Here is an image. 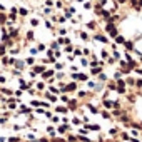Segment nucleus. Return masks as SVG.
<instances>
[{"label":"nucleus","mask_w":142,"mask_h":142,"mask_svg":"<svg viewBox=\"0 0 142 142\" xmlns=\"http://www.w3.org/2000/svg\"><path fill=\"white\" fill-rule=\"evenodd\" d=\"M95 38H97V40H100V42H107V38L102 37V35H95Z\"/></svg>","instance_id":"obj_4"},{"label":"nucleus","mask_w":142,"mask_h":142,"mask_svg":"<svg viewBox=\"0 0 142 142\" xmlns=\"http://www.w3.org/2000/svg\"><path fill=\"white\" fill-rule=\"evenodd\" d=\"M80 37H82L84 40H87V33H85V32H82V33H80Z\"/></svg>","instance_id":"obj_9"},{"label":"nucleus","mask_w":142,"mask_h":142,"mask_svg":"<svg viewBox=\"0 0 142 142\" xmlns=\"http://www.w3.org/2000/svg\"><path fill=\"white\" fill-rule=\"evenodd\" d=\"M38 142H47V139H40V141H38Z\"/></svg>","instance_id":"obj_11"},{"label":"nucleus","mask_w":142,"mask_h":142,"mask_svg":"<svg viewBox=\"0 0 142 142\" xmlns=\"http://www.w3.org/2000/svg\"><path fill=\"white\" fill-rule=\"evenodd\" d=\"M5 20H7V17L3 15V13H0V23H3V22H5Z\"/></svg>","instance_id":"obj_6"},{"label":"nucleus","mask_w":142,"mask_h":142,"mask_svg":"<svg viewBox=\"0 0 142 142\" xmlns=\"http://www.w3.org/2000/svg\"><path fill=\"white\" fill-rule=\"evenodd\" d=\"M27 40H33V32L32 30H28L27 32Z\"/></svg>","instance_id":"obj_3"},{"label":"nucleus","mask_w":142,"mask_h":142,"mask_svg":"<svg viewBox=\"0 0 142 142\" xmlns=\"http://www.w3.org/2000/svg\"><path fill=\"white\" fill-rule=\"evenodd\" d=\"M50 75H52V72H45V74H44V79H49Z\"/></svg>","instance_id":"obj_8"},{"label":"nucleus","mask_w":142,"mask_h":142,"mask_svg":"<svg viewBox=\"0 0 142 142\" xmlns=\"http://www.w3.org/2000/svg\"><path fill=\"white\" fill-rule=\"evenodd\" d=\"M115 40H117V44H124V37H120V35H115Z\"/></svg>","instance_id":"obj_2"},{"label":"nucleus","mask_w":142,"mask_h":142,"mask_svg":"<svg viewBox=\"0 0 142 142\" xmlns=\"http://www.w3.org/2000/svg\"><path fill=\"white\" fill-rule=\"evenodd\" d=\"M104 105H105V107H109V109H110V107H112V105H114V104H112L110 100H105V102H104Z\"/></svg>","instance_id":"obj_5"},{"label":"nucleus","mask_w":142,"mask_h":142,"mask_svg":"<svg viewBox=\"0 0 142 142\" xmlns=\"http://www.w3.org/2000/svg\"><path fill=\"white\" fill-rule=\"evenodd\" d=\"M3 10H5V7H3L2 3H0V12H3Z\"/></svg>","instance_id":"obj_10"},{"label":"nucleus","mask_w":142,"mask_h":142,"mask_svg":"<svg viewBox=\"0 0 142 142\" xmlns=\"http://www.w3.org/2000/svg\"><path fill=\"white\" fill-rule=\"evenodd\" d=\"M77 2H84V0H77Z\"/></svg>","instance_id":"obj_12"},{"label":"nucleus","mask_w":142,"mask_h":142,"mask_svg":"<svg viewBox=\"0 0 142 142\" xmlns=\"http://www.w3.org/2000/svg\"><path fill=\"white\" fill-rule=\"evenodd\" d=\"M18 13H20V15H23V17H25V15H28V10H27V8H25V7H22V8L18 10Z\"/></svg>","instance_id":"obj_1"},{"label":"nucleus","mask_w":142,"mask_h":142,"mask_svg":"<svg viewBox=\"0 0 142 142\" xmlns=\"http://www.w3.org/2000/svg\"><path fill=\"white\" fill-rule=\"evenodd\" d=\"M67 131V126H62V127H60V129H59V132H62V134H64V132H65Z\"/></svg>","instance_id":"obj_7"}]
</instances>
